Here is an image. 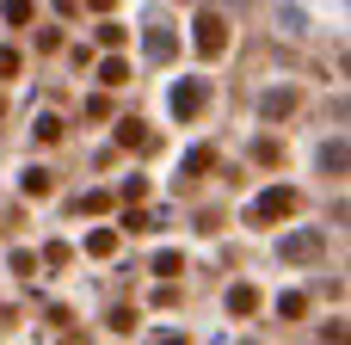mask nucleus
<instances>
[{"label":"nucleus","mask_w":351,"mask_h":345,"mask_svg":"<svg viewBox=\"0 0 351 345\" xmlns=\"http://www.w3.org/2000/svg\"><path fill=\"white\" fill-rule=\"evenodd\" d=\"M290 210H296V185H271V191H259V204L247 210V222H278Z\"/></svg>","instance_id":"obj_1"},{"label":"nucleus","mask_w":351,"mask_h":345,"mask_svg":"<svg viewBox=\"0 0 351 345\" xmlns=\"http://www.w3.org/2000/svg\"><path fill=\"white\" fill-rule=\"evenodd\" d=\"M191 31H197V56H222V49H228V25H222L216 12H204Z\"/></svg>","instance_id":"obj_2"},{"label":"nucleus","mask_w":351,"mask_h":345,"mask_svg":"<svg viewBox=\"0 0 351 345\" xmlns=\"http://www.w3.org/2000/svg\"><path fill=\"white\" fill-rule=\"evenodd\" d=\"M321 247H327V235L308 228V235H290V241H284V259H290V265H308V259H321Z\"/></svg>","instance_id":"obj_3"},{"label":"nucleus","mask_w":351,"mask_h":345,"mask_svg":"<svg viewBox=\"0 0 351 345\" xmlns=\"http://www.w3.org/2000/svg\"><path fill=\"white\" fill-rule=\"evenodd\" d=\"M173 111H179V117H197V111H204V86H197V80L173 86Z\"/></svg>","instance_id":"obj_4"},{"label":"nucleus","mask_w":351,"mask_h":345,"mask_svg":"<svg viewBox=\"0 0 351 345\" xmlns=\"http://www.w3.org/2000/svg\"><path fill=\"white\" fill-rule=\"evenodd\" d=\"M117 142H123V148H154L148 123H136V117H123V123H117Z\"/></svg>","instance_id":"obj_5"},{"label":"nucleus","mask_w":351,"mask_h":345,"mask_svg":"<svg viewBox=\"0 0 351 345\" xmlns=\"http://www.w3.org/2000/svg\"><path fill=\"white\" fill-rule=\"evenodd\" d=\"M19 191H25V198H49V191H56V173H43V167H31V173L19 179Z\"/></svg>","instance_id":"obj_6"},{"label":"nucleus","mask_w":351,"mask_h":345,"mask_svg":"<svg viewBox=\"0 0 351 345\" xmlns=\"http://www.w3.org/2000/svg\"><path fill=\"white\" fill-rule=\"evenodd\" d=\"M253 309H259V290L253 284H234L228 290V315H253Z\"/></svg>","instance_id":"obj_7"},{"label":"nucleus","mask_w":351,"mask_h":345,"mask_svg":"<svg viewBox=\"0 0 351 345\" xmlns=\"http://www.w3.org/2000/svg\"><path fill=\"white\" fill-rule=\"evenodd\" d=\"M99 80H105V86H123V80H130V62H123V56L99 62Z\"/></svg>","instance_id":"obj_8"},{"label":"nucleus","mask_w":351,"mask_h":345,"mask_svg":"<svg viewBox=\"0 0 351 345\" xmlns=\"http://www.w3.org/2000/svg\"><path fill=\"white\" fill-rule=\"evenodd\" d=\"M31 136H37V142H56V136H62V117H56V111L31 117Z\"/></svg>","instance_id":"obj_9"},{"label":"nucleus","mask_w":351,"mask_h":345,"mask_svg":"<svg viewBox=\"0 0 351 345\" xmlns=\"http://www.w3.org/2000/svg\"><path fill=\"white\" fill-rule=\"evenodd\" d=\"M86 253H93V259H111V253H117V235H111V228H99V235L86 241Z\"/></svg>","instance_id":"obj_10"},{"label":"nucleus","mask_w":351,"mask_h":345,"mask_svg":"<svg viewBox=\"0 0 351 345\" xmlns=\"http://www.w3.org/2000/svg\"><path fill=\"white\" fill-rule=\"evenodd\" d=\"M278 315H284V321H302V315H308V296H296V290L278 296Z\"/></svg>","instance_id":"obj_11"},{"label":"nucleus","mask_w":351,"mask_h":345,"mask_svg":"<svg viewBox=\"0 0 351 345\" xmlns=\"http://www.w3.org/2000/svg\"><path fill=\"white\" fill-rule=\"evenodd\" d=\"M0 12H6V25H31V0H6Z\"/></svg>","instance_id":"obj_12"},{"label":"nucleus","mask_w":351,"mask_h":345,"mask_svg":"<svg viewBox=\"0 0 351 345\" xmlns=\"http://www.w3.org/2000/svg\"><path fill=\"white\" fill-rule=\"evenodd\" d=\"M290 105H296V93H271V99H265V117H284Z\"/></svg>","instance_id":"obj_13"},{"label":"nucleus","mask_w":351,"mask_h":345,"mask_svg":"<svg viewBox=\"0 0 351 345\" xmlns=\"http://www.w3.org/2000/svg\"><path fill=\"white\" fill-rule=\"evenodd\" d=\"M123 37H130V31H123V25H111V19H105V25H99V43H111V49H117V43H123Z\"/></svg>","instance_id":"obj_14"},{"label":"nucleus","mask_w":351,"mask_h":345,"mask_svg":"<svg viewBox=\"0 0 351 345\" xmlns=\"http://www.w3.org/2000/svg\"><path fill=\"white\" fill-rule=\"evenodd\" d=\"M210 167H216V154H210V148H197V154L185 160V173H210Z\"/></svg>","instance_id":"obj_15"},{"label":"nucleus","mask_w":351,"mask_h":345,"mask_svg":"<svg viewBox=\"0 0 351 345\" xmlns=\"http://www.w3.org/2000/svg\"><path fill=\"white\" fill-rule=\"evenodd\" d=\"M19 74V49H0V80H12Z\"/></svg>","instance_id":"obj_16"},{"label":"nucleus","mask_w":351,"mask_h":345,"mask_svg":"<svg viewBox=\"0 0 351 345\" xmlns=\"http://www.w3.org/2000/svg\"><path fill=\"white\" fill-rule=\"evenodd\" d=\"M321 345H346V327L333 321V327H321Z\"/></svg>","instance_id":"obj_17"},{"label":"nucleus","mask_w":351,"mask_h":345,"mask_svg":"<svg viewBox=\"0 0 351 345\" xmlns=\"http://www.w3.org/2000/svg\"><path fill=\"white\" fill-rule=\"evenodd\" d=\"M86 6H93V12H111V6H117V0H86Z\"/></svg>","instance_id":"obj_18"},{"label":"nucleus","mask_w":351,"mask_h":345,"mask_svg":"<svg viewBox=\"0 0 351 345\" xmlns=\"http://www.w3.org/2000/svg\"><path fill=\"white\" fill-rule=\"evenodd\" d=\"M160 345H191V340H179V333H167V340H160Z\"/></svg>","instance_id":"obj_19"}]
</instances>
